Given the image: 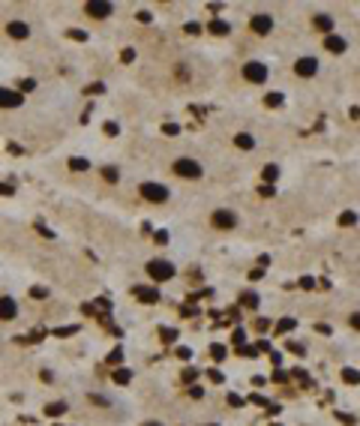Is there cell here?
Returning <instances> with one entry per match:
<instances>
[{"instance_id":"1","label":"cell","mask_w":360,"mask_h":426,"mask_svg":"<svg viewBox=\"0 0 360 426\" xmlns=\"http://www.w3.org/2000/svg\"><path fill=\"white\" fill-rule=\"evenodd\" d=\"M147 273H150V279H156V282H168V279H174V264L171 261H165V258H156V261H150L147 264Z\"/></svg>"},{"instance_id":"2","label":"cell","mask_w":360,"mask_h":426,"mask_svg":"<svg viewBox=\"0 0 360 426\" xmlns=\"http://www.w3.org/2000/svg\"><path fill=\"white\" fill-rule=\"evenodd\" d=\"M174 174H180V177H189V180H198L204 171H201V165H198L195 159L180 156V159H174Z\"/></svg>"},{"instance_id":"3","label":"cell","mask_w":360,"mask_h":426,"mask_svg":"<svg viewBox=\"0 0 360 426\" xmlns=\"http://www.w3.org/2000/svg\"><path fill=\"white\" fill-rule=\"evenodd\" d=\"M141 198H147V201H153V204H162L165 198H168V189H165L162 183L144 180V183H141Z\"/></svg>"},{"instance_id":"4","label":"cell","mask_w":360,"mask_h":426,"mask_svg":"<svg viewBox=\"0 0 360 426\" xmlns=\"http://www.w3.org/2000/svg\"><path fill=\"white\" fill-rule=\"evenodd\" d=\"M243 78L252 81V84H264L267 81V66L258 63V60H249L246 66H243Z\"/></svg>"},{"instance_id":"5","label":"cell","mask_w":360,"mask_h":426,"mask_svg":"<svg viewBox=\"0 0 360 426\" xmlns=\"http://www.w3.org/2000/svg\"><path fill=\"white\" fill-rule=\"evenodd\" d=\"M210 222H213V228H219V231H231V228L237 225V216H234L231 210H213Z\"/></svg>"},{"instance_id":"6","label":"cell","mask_w":360,"mask_h":426,"mask_svg":"<svg viewBox=\"0 0 360 426\" xmlns=\"http://www.w3.org/2000/svg\"><path fill=\"white\" fill-rule=\"evenodd\" d=\"M84 12H87L90 18H108L114 12V6L105 3V0H90V3H84Z\"/></svg>"},{"instance_id":"7","label":"cell","mask_w":360,"mask_h":426,"mask_svg":"<svg viewBox=\"0 0 360 426\" xmlns=\"http://www.w3.org/2000/svg\"><path fill=\"white\" fill-rule=\"evenodd\" d=\"M24 102V96L18 90H9V87H0V108H18Z\"/></svg>"},{"instance_id":"8","label":"cell","mask_w":360,"mask_h":426,"mask_svg":"<svg viewBox=\"0 0 360 426\" xmlns=\"http://www.w3.org/2000/svg\"><path fill=\"white\" fill-rule=\"evenodd\" d=\"M249 27L255 30V33H270L273 30V15H267V12H258V15H252V21H249Z\"/></svg>"},{"instance_id":"9","label":"cell","mask_w":360,"mask_h":426,"mask_svg":"<svg viewBox=\"0 0 360 426\" xmlns=\"http://www.w3.org/2000/svg\"><path fill=\"white\" fill-rule=\"evenodd\" d=\"M294 72H297L300 78H312L315 72H318V60H315V57H300V60L294 63Z\"/></svg>"},{"instance_id":"10","label":"cell","mask_w":360,"mask_h":426,"mask_svg":"<svg viewBox=\"0 0 360 426\" xmlns=\"http://www.w3.org/2000/svg\"><path fill=\"white\" fill-rule=\"evenodd\" d=\"M18 315V303L12 297H0V321H12Z\"/></svg>"},{"instance_id":"11","label":"cell","mask_w":360,"mask_h":426,"mask_svg":"<svg viewBox=\"0 0 360 426\" xmlns=\"http://www.w3.org/2000/svg\"><path fill=\"white\" fill-rule=\"evenodd\" d=\"M6 33H9L12 39H18V42H21V39H27V36H30V27H27L24 21H9V24H6Z\"/></svg>"},{"instance_id":"12","label":"cell","mask_w":360,"mask_h":426,"mask_svg":"<svg viewBox=\"0 0 360 426\" xmlns=\"http://www.w3.org/2000/svg\"><path fill=\"white\" fill-rule=\"evenodd\" d=\"M324 48L333 51V54H342V51L348 48V42H345L342 36H336V33H327V36H324Z\"/></svg>"},{"instance_id":"13","label":"cell","mask_w":360,"mask_h":426,"mask_svg":"<svg viewBox=\"0 0 360 426\" xmlns=\"http://www.w3.org/2000/svg\"><path fill=\"white\" fill-rule=\"evenodd\" d=\"M132 294L141 300V303H159V292L156 288H144V285H135Z\"/></svg>"},{"instance_id":"14","label":"cell","mask_w":360,"mask_h":426,"mask_svg":"<svg viewBox=\"0 0 360 426\" xmlns=\"http://www.w3.org/2000/svg\"><path fill=\"white\" fill-rule=\"evenodd\" d=\"M207 30H210L213 36H228V33H231V24H228V21H222V18H213Z\"/></svg>"},{"instance_id":"15","label":"cell","mask_w":360,"mask_h":426,"mask_svg":"<svg viewBox=\"0 0 360 426\" xmlns=\"http://www.w3.org/2000/svg\"><path fill=\"white\" fill-rule=\"evenodd\" d=\"M234 144H237L240 150H252V147H255V138H252L249 132H237L234 135Z\"/></svg>"},{"instance_id":"16","label":"cell","mask_w":360,"mask_h":426,"mask_svg":"<svg viewBox=\"0 0 360 426\" xmlns=\"http://www.w3.org/2000/svg\"><path fill=\"white\" fill-rule=\"evenodd\" d=\"M45 414H48V417H60V414H66V402H51V405H45Z\"/></svg>"},{"instance_id":"17","label":"cell","mask_w":360,"mask_h":426,"mask_svg":"<svg viewBox=\"0 0 360 426\" xmlns=\"http://www.w3.org/2000/svg\"><path fill=\"white\" fill-rule=\"evenodd\" d=\"M261 177H264V183H267V186H273V183L279 180V168H276V165H267V168L261 171Z\"/></svg>"},{"instance_id":"18","label":"cell","mask_w":360,"mask_h":426,"mask_svg":"<svg viewBox=\"0 0 360 426\" xmlns=\"http://www.w3.org/2000/svg\"><path fill=\"white\" fill-rule=\"evenodd\" d=\"M315 27L324 30V33H330V30H333V18H330V15H315Z\"/></svg>"},{"instance_id":"19","label":"cell","mask_w":360,"mask_h":426,"mask_svg":"<svg viewBox=\"0 0 360 426\" xmlns=\"http://www.w3.org/2000/svg\"><path fill=\"white\" fill-rule=\"evenodd\" d=\"M294 327H297L294 318H279V321H276V330H279V333H291Z\"/></svg>"},{"instance_id":"20","label":"cell","mask_w":360,"mask_h":426,"mask_svg":"<svg viewBox=\"0 0 360 426\" xmlns=\"http://www.w3.org/2000/svg\"><path fill=\"white\" fill-rule=\"evenodd\" d=\"M69 168H72V171H87L90 162L84 156H72V159H69Z\"/></svg>"},{"instance_id":"21","label":"cell","mask_w":360,"mask_h":426,"mask_svg":"<svg viewBox=\"0 0 360 426\" xmlns=\"http://www.w3.org/2000/svg\"><path fill=\"white\" fill-rule=\"evenodd\" d=\"M240 306H246V309H255L258 306V294H240Z\"/></svg>"},{"instance_id":"22","label":"cell","mask_w":360,"mask_h":426,"mask_svg":"<svg viewBox=\"0 0 360 426\" xmlns=\"http://www.w3.org/2000/svg\"><path fill=\"white\" fill-rule=\"evenodd\" d=\"M225 354H228V348H225V345H219V342H216V345H210V357L216 360V363H219V360H225Z\"/></svg>"},{"instance_id":"23","label":"cell","mask_w":360,"mask_h":426,"mask_svg":"<svg viewBox=\"0 0 360 426\" xmlns=\"http://www.w3.org/2000/svg\"><path fill=\"white\" fill-rule=\"evenodd\" d=\"M342 382L345 384H360V372L357 369H342Z\"/></svg>"},{"instance_id":"24","label":"cell","mask_w":360,"mask_h":426,"mask_svg":"<svg viewBox=\"0 0 360 426\" xmlns=\"http://www.w3.org/2000/svg\"><path fill=\"white\" fill-rule=\"evenodd\" d=\"M114 382L117 384H129L132 382V372H129V369H117V372H114Z\"/></svg>"},{"instance_id":"25","label":"cell","mask_w":360,"mask_h":426,"mask_svg":"<svg viewBox=\"0 0 360 426\" xmlns=\"http://www.w3.org/2000/svg\"><path fill=\"white\" fill-rule=\"evenodd\" d=\"M159 339H162V342H174V339H177V330H174V327H162V330H159Z\"/></svg>"},{"instance_id":"26","label":"cell","mask_w":360,"mask_h":426,"mask_svg":"<svg viewBox=\"0 0 360 426\" xmlns=\"http://www.w3.org/2000/svg\"><path fill=\"white\" fill-rule=\"evenodd\" d=\"M195 378H198V372H195V369H183V372H180V382H183V384H192Z\"/></svg>"},{"instance_id":"27","label":"cell","mask_w":360,"mask_h":426,"mask_svg":"<svg viewBox=\"0 0 360 426\" xmlns=\"http://www.w3.org/2000/svg\"><path fill=\"white\" fill-rule=\"evenodd\" d=\"M354 222H357V213H351V210H345L339 216V225H354Z\"/></svg>"},{"instance_id":"28","label":"cell","mask_w":360,"mask_h":426,"mask_svg":"<svg viewBox=\"0 0 360 426\" xmlns=\"http://www.w3.org/2000/svg\"><path fill=\"white\" fill-rule=\"evenodd\" d=\"M66 36H69V39H75V42H84V39H87V33H84V30H75V27H72V30H66Z\"/></svg>"},{"instance_id":"29","label":"cell","mask_w":360,"mask_h":426,"mask_svg":"<svg viewBox=\"0 0 360 426\" xmlns=\"http://www.w3.org/2000/svg\"><path fill=\"white\" fill-rule=\"evenodd\" d=\"M264 102H267L270 108H276V105H282V96H279V93H267V96H264Z\"/></svg>"},{"instance_id":"30","label":"cell","mask_w":360,"mask_h":426,"mask_svg":"<svg viewBox=\"0 0 360 426\" xmlns=\"http://www.w3.org/2000/svg\"><path fill=\"white\" fill-rule=\"evenodd\" d=\"M102 177L108 180V183H114V180L120 177V174H117V168H108V165H105V168H102Z\"/></svg>"},{"instance_id":"31","label":"cell","mask_w":360,"mask_h":426,"mask_svg":"<svg viewBox=\"0 0 360 426\" xmlns=\"http://www.w3.org/2000/svg\"><path fill=\"white\" fill-rule=\"evenodd\" d=\"M120 360H123V348H114L111 354H108V363H111V366H117Z\"/></svg>"},{"instance_id":"32","label":"cell","mask_w":360,"mask_h":426,"mask_svg":"<svg viewBox=\"0 0 360 426\" xmlns=\"http://www.w3.org/2000/svg\"><path fill=\"white\" fill-rule=\"evenodd\" d=\"M258 195H261V198H270V195H276V186H267V183H264V186H258Z\"/></svg>"},{"instance_id":"33","label":"cell","mask_w":360,"mask_h":426,"mask_svg":"<svg viewBox=\"0 0 360 426\" xmlns=\"http://www.w3.org/2000/svg\"><path fill=\"white\" fill-rule=\"evenodd\" d=\"M288 351H291V354H300V357L306 354V348H303V342H288Z\"/></svg>"},{"instance_id":"34","label":"cell","mask_w":360,"mask_h":426,"mask_svg":"<svg viewBox=\"0 0 360 426\" xmlns=\"http://www.w3.org/2000/svg\"><path fill=\"white\" fill-rule=\"evenodd\" d=\"M186 33H189V36H198V33H201V24H198V21H189V24H186Z\"/></svg>"},{"instance_id":"35","label":"cell","mask_w":360,"mask_h":426,"mask_svg":"<svg viewBox=\"0 0 360 426\" xmlns=\"http://www.w3.org/2000/svg\"><path fill=\"white\" fill-rule=\"evenodd\" d=\"M120 60H123V63H132V60H135V51H132V48H123V51H120Z\"/></svg>"},{"instance_id":"36","label":"cell","mask_w":360,"mask_h":426,"mask_svg":"<svg viewBox=\"0 0 360 426\" xmlns=\"http://www.w3.org/2000/svg\"><path fill=\"white\" fill-rule=\"evenodd\" d=\"M162 132H165V135H180V126H177V123H165V126H162Z\"/></svg>"},{"instance_id":"37","label":"cell","mask_w":360,"mask_h":426,"mask_svg":"<svg viewBox=\"0 0 360 426\" xmlns=\"http://www.w3.org/2000/svg\"><path fill=\"white\" fill-rule=\"evenodd\" d=\"M207 375H210V382H213V384H222V378H225V375L219 372V369H210Z\"/></svg>"},{"instance_id":"38","label":"cell","mask_w":360,"mask_h":426,"mask_svg":"<svg viewBox=\"0 0 360 426\" xmlns=\"http://www.w3.org/2000/svg\"><path fill=\"white\" fill-rule=\"evenodd\" d=\"M336 420H339V423H345V426L354 423V417H351V414H342V411H336Z\"/></svg>"},{"instance_id":"39","label":"cell","mask_w":360,"mask_h":426,"mask_svg":"<svg viewBox=\"0 0 360 426\" xmlns=\"http://www.w3.org/2000/svg\"><path fill=\"white\" fill-rule=\"evenodd\" d=\"M180 315H186V318H192V315H198V306H180Z\"/></svg>"},{"instance_id":"40","label":"cell","mask_w":360,"mask_h":426,"mask_svg":"<svg viewBox=\"0 0 360 426\" xmlns=\"http://www.w3.org/2000/svg\"><path fill=\"white\" fill-rule=\"evenodd\" d=\"M177 357H180V360H189V357H192V348H186V345H180V348H177Z\"/></svg>"},{"instance_id":"41","label":"cell","mask_w":360,"mask_h":426,"mask_svg":"<svg viewBox=\"0 0 360 426\" xmlns=\"http://www.w3.org/2000/svg\"><path fill=\"white\" fill-rule=\"evenodd\" d=\"M21 90H24V93H30V90H36V81H33V78H24V81H21Z\"/></svg>"},{"instance_id":"42","label":"cell","mask_w":360,"mask_h":426,"mask_svg":"<svg viewBox=\"0 0 360 426\" xmlns=\"http://www.w3.org/2000/svg\"><path fill=\"white\" fill-rule=\"evenodd\" d=\"M228 402L234 405V408H240V405H243V399H240L237 393H228Z\"/></svg>"},{"instance_id":"43","label":"cell","mask_w":360,"mask_h":426,"mask_svg":"<svg viewBox=\"0 0 360 426\" xmlns=\"http://www.w3.org/2000/svg\"><path fill=\"white\" fill-rule=\"evenodd\" d=\"M315 330H318V333H324V337H327V333H330V324H324V321H318V324H315Z\"/></svg>"},{"instance_id":"44","label":"cell","mask_w":360,"mask_h":426,"mask_svg":"<svg viewBox=\"0 0 360 426\" xmlns=\"http://www.w3.org/2000/svg\"><path fill=\"white\" fill-rule=\"evenodd\" d=\"M15 192V186H9V183H0V195H12Z\"/></svg>"},{"instance_id":"45","label":"cell","mask_w":360,"mask_h":426,"mask_svg":"<svg viewBox=\"0 0 360 426\" xmlns=\"http://www.w3.org/2000/svg\"><path fill=\"white\" fill-rule=\"evenodd\" d=\"M348 324H351L354 330H360V312H354V315H351V318H348Z\"/></svg>"},{"instance_id":"46","label":"cell","mask_w":360,"mask_h":426,"mask_svg":"<svg viewBox=\"0 0 360 426\" xmlns=\"http://www.w3.org/2000/svg\"><path fill=\"white\" fill-rule=\"evenodd\" d=\"M243 339H246V333L237 327V330H234V342H237V345H243Z\"/></svg>"},{"instance_id":"47","label":"cell","mask_w":360,"mask_h":426,"mask_svg":"<svg viewBox=\"0 0 360 426\" xmlns=\"http://www.w3.org/2000/svg\"><path fill=\"white\" fill-rule=\"evenodd\" d=\"M201 393H204L201 387H189V396H192V399H201Z\"/></svg>"},{"instance_id":"48","label":"cell","mask_w":360,"mask_h":426,"mask_svg":"<svg viewBox=\"0 0 360 426\" xmlns=\"http://www.w3.org/2000/svg\"><path fill=\"white\" fill-rule=\"evenodd\" d=\"M36 231H39V234H42V237H54V231H48V228H45V225H36Z\"/></svg>"},{"instance_id":"49","label":"cell","mask_w":360,"mask_h":426,"mask_svg":"<svg viewBox=\"0 0 360 426\" xmlns=\"http://www.w3.org/2000/svg\"><path fill=\"white\" fill-rule=\"evenodd\" d=\"M90 399H93V402H96V405H108V399H105V396H99V393H93Z\"/></svg>"},{"instance_id":"50","label":"cell","mask_w":360,"mask_h":426,"mask_svg":"<svg viewBox=\"0 0 360 426\" xmlns=\"http://www.w3.org/2000/svg\"><path fill=\"white\" fill-rule=\"evenodd\" d=\"M105 135H117V123H105Z\"/></svg>"},{"instance_id":"51","label":"cell","mask_w":360,"mask_h":426,"mask_svg":"<svg viewBox=\"0 0 360 426\" xmlns=\"http://www.w3.org/2000/svg\"><path fill=\"white\" fill-rule=\"evenodd\" d=\"M138 21L147 24V21H150V12H144V9H141V12H138Z\"/></svg>"},{"instance_id":"52","label":"cell","mask_w":360,"mask_h":426,"mask_svg":"<svg viewBox=\"0 0 360 426\" xmlns=\"http://www.w3.org/2000/svg\"><path fill=\"white\" fill-rule=\"evenodd\" d=\"M261 273H264V270H261V267H255V270H249V279H261Z\"/></svg>"},{"instance_id":"53","label":"cell","mask_w":360,"mask_h":426,"mask_svg":"<svg viewBox=\"0 0 360 426\" xmlns=\"http://www.w3.org/2000/svg\"><path fill=\"white\" fill-rule=\"evenodd\" d=\"M255 327H258V330H267V327H270V321H264V318H258V321H255Z\"/></svg>"},{"instance_id":"54","label":"cell","mask_w":360,"mask_h":426,"mask_svg":"<svg viewBox=\"0 0 360 426\" xmlns=\"http://www.w3.org/2000/svg\"><path fill=\"white\" fill-rule=\"evenodd\" d=\"M258 351H270V345H267V342H264V339H261L258 345H255V354H258Z\"/></svg>"},{"instance_id":"55","label":"cell","mask_w":360,"mask_h":426,"mask_svg":"<svg viewBox=\"0 0 360 426\" xmlns=\"http://www.w3.org/2000/svg\"><path fill=\"white\" fill-rule=\"evenodd\" d=\"M45 294H48L45 288H30V297H45Z\"/></svg>"},{"instance_id":"56","label":"cell","mask_w":360,"mask_h":426,"mask_svg":"<svg viewBox=\"0 0 360 426\" xmlns=\"http://www.w3.org/2000/svg\"><path fill=\"white\" fill-rule=\"evenodd\" d=\"M156 243H168V234L165 231H156Z\"/></svg>"},{"instance_id":"57","label":"cell","mask_w":360,"mask_h":426,"mask_svg":"<svg viewBox=\"0 0 360 426\" xmlns=\"http://www.w3.org/2000/svg\"><path fill=\"white\" fill-rule=\"evenodd\" d=\"M252 402H258V405H270L267 399H264V396H261V393H255V396H252Z\"/></svg>"},{"instance_id":"58","label":"cell","mask_w":360,"mask_h":426,"mask_svg":"<svg viewBox=\"0 0 360 426\" xmlns=\"http://www.w3.org/2000/svg\"><path fill=\"white\" fill-rule=\"evenodd\" d=\"M141 426H162V423H156V420H147V423H141Z\"/></svg>"},{"instance_id":"59","label":"cell","mask_w":360,"mask_h":426,"mask_svg":"<svg viewBox=\"0 0 360 426\" xmlns=\"http://www.w3.org/2000/svg\"><path fill=\"white\" fill-rule=\"evenodd\" d=\"M57 426H60V423H57Z\"/></svg>"}]
</instances>
